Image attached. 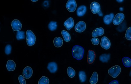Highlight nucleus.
<instances>
[{
    "label": "nucleus",
    "instance_id": "obj_26",
    "mask_svg": "<svg viewBox=\"0 0 131 84\" xmlns=\"http://www.w3.org/2000/svg\"><path fill=\"white\" fill-rule=\"evenodd\" d=\"M67 72L68 76L71 78H73L75 76V71L72 68L70 67H68Z\"/></svg>",
    "mask_w": 131,
    "mask_h": 84
},
{
    "label": "nucleus",
    "instance_id": "obj_35",
    "mask_svg": "<svg viewBox=\"0 0 131 84\" xmlns=\"http://www.w3.org/2000/svg\"><path fill=\"white\" fill-rule=\"evenodd\" d=\"M117 1L119 2H122L123 1V0H116Z\"/></svg>",
    "mask_w": 131,
    "mask_h": 84
},
{
    "label": "nucleus",
    "instance_id": "obj_18",
    "mask_svg": "<svg viewBox=\"0 0 131 84\" xmlns=\"http://www.w3.org/2000/svg\"><path fill=\"white\" fill-rule=\"evenodd\" d=\"M53 43L55 47H59L62 45L63 44V40L60 37H55L53 40Z\"/></svg>",
    "mask_w": 131,
    "mask_h": 84
},
{
    "label": "nucleus",
    "instance_id": "obj_32",
    "mask_svg": "<svg viewBox=\"0 0 131 84\" xmlns=\"http://www.w3.org/2000/svg\"><path fill=\"white\" fill-rule=\"evenodd\" d=\"M109 84H119V83H118V82L116 81V80H114L113 81L110 82Z\"/></svg>",
    "mask_w": 131,
    "mask_h": 84
},
{
    "label": "nucleus",
    "instance_id": "obj_36",
    "mask_svg": "<svg viewBox=\"0 0 131 84\" xmlns=\"http://www.w3.org/2000/svg\"><path fill=\"white\" fill-rule=\"evenodd\" d=\"M119 10L121 11H122L123 10V8L122 7H121L120 8Z\"/></svg>",
    "mask_w": 131,
    "mask_h": 84
},
{
    "label": "nucleus",
    "instance_id": "obj_14",
    "mask_svg": "<svg viewBox=\"0 0 131 84\" xmlns=\"http://www.w3.org/2000/svg\"><path fill=\"white\" fill-rule=\"evenodd\" d=\"M74 24L73 19L72 18L70 17L64 22V25L67 29L69 30L73 27Z\"/></svg>",
    "mask_w": 131,
    "mask_h": 84
},
{
    "label": "nucleus",
    "instance_id": "obj_16",
    "mask_svg": "<svg viewBox=\"0 0 131 84\" xmlns=\"http://www.w3.org/2000/svg\"><path fill=\"white\" fill-rule=\"evenodd\" d=\"M114 17V15L112 13L105 15L103 18L104 23L107 25L109 24L112 22Z\"/></svg>",
    "mask_w": 131,
    "mask_h": 84
},
{
    "label": "nucleus",
    "instance_id": "obj_15",
    "mask_svg": "<svg viewBox=\"0 0 131 84\" xmlns=\"http://www.w3.org/2000/svg\"><path fill=\"white\" fill-rule=\"evenodd\" d=\"M16 64L14 61L11 60H8L6 65L7 70L10 71H13L15 68Z\"/></svg>",
    "mask_w": 131,
    "mask_h": 84
},
{
    "label": "nucleus",
    "instance_id": "obj_33",
    "mask_svg": "<svg viewBox=\"0 0 131 84\" xmlns=\"http://www.w3.org/2000/svg\"><path fill=\"white\" fill-rule=\"evenodd\" d=\"M48 2L47 1H45L44 2V6H48Z\"/></svg>",
    "mask_w": 131,
    "mask_h": 84
},
{
    "label": "nucleus",
    "instance_id": "obj_22",
    "mask_svg": "<svg viewBox=\"0 0 131 84\" xmlns=\"http://www.w3.org/2000/svg\"><path fill=\"white\" fill-rule=\"evenodd\" d=\"M61 33L64 40L65 42H68L71 39L70 35L67 31L65 30H63L62 31Z\"/></svg>",
    "mask_w": 131,
    "mask_h": 84
},
{
    "label": "nucleus",
    "instance_id": "obj_2",
    "mask_svg": "<svg viewBox=\"0 0 131 84\" xmlns=\"http://www.w3.org/2000/svg\"><path fill=\"white\" fill-rule=\"evenodd\" d=\"M26 42L27 45L29 46L34 45L35 42L36 37L34 34L31 30H28L26 32Z\"/></svg>",
    "mask_w": 131,
    "mask_h": 84
},
{
    "label": "nucleus",
    "instance_id": "obj_27",
    "mask_svg": "<svg viewBox=\"0 0 131 84\" xmlns=\"http://www.w3.org/2000/svg\"><path fill=\"white\" fill-rule=\"evenodd\" d=\"M16 37L17 39L18 40L24 39L25 38V32L23 31H17Z\"/></svg>",
    "mask_w": 131,
    "mask_h": 84
},
{
    "label": "nucleus",
    "instance_id": "obj_17",
    "mask_svg": "<svg viewBox=\"0 0 131 84\" xmlns=\"http://www.w3.org/2000/svg\"><path fill=\"white\" fill-rule=\"evenodd\" d=\"M86 7L84 5H82L79 6L77 11V15L79 17L83 16L85 13L86 11Z\"/></svg>",
    "mask_w": 131,
    "mask_h": 84
},
{
    "label": "nucleus",
    "instance_id": "obj_20",
    "mask_svg": "<svg viewBox=\"0 0 131 84\" xmlns=\"http://www.w3.org/2000/svg\"><path fill=\"white\" fill-rule=\"evenodd\" d=\"M124 65L127 67H129L131 66V60L128 57H124L122 60Z\"/></svg>",
    "mask_w": 131,
    "mask_h": 84
},
{
    "label": "nucleus",
    "instance_id": "obj_4",
    "mask_svg": "<svg viewBox=\"0 0 131 84\" xmlns=\"http://www.w3.org/2000/svg\"><path fill=\"white\" fill-rule=\"evenodd\" d=\"M124 18V15L123 13H117L113 18V24L115 25H119L123 21Z\"/></svg>",
    "mask_w": 131,
    "mask_h": 84
},
{
    "label": "nucleus",
    "instance_id": "obj_9",
    "mask_svg": "<svg viewBox=\"0 0 131 84\" xmlns=\"http://www.w3.org/2000/svg\"><path fill=\"white\" fill-rule=\"evenodd\" d=\"M90 8L92 12L94 14H96L100 11V5L97 2H92L91 3Z\"/></svg>",
    "mask_w": 131,
    "mask_h": 84
},
{
    "label": "nucleus",
    "instance_id": "obj_37",
    "mask_svg": "<svg viewBox=\"0 0 131 84\" xmlns=\"http://www.w3.org/2000/svg\"><path fill=\"white\" fill-rule=\"evenodd\" d=\"M31 0V1H32V2H36V1H37L38 0Z\"/></svg>",
    "mask_w": 131,
    "mask_h": 84
},
{
    "label": "nucleus",
    "instance_id": "obj_11",
    "mask_svg": "<svg viewBox=\"0 0 131 84\" xmlns=\"http://www.w3.org/2000/svg\"><path fill=\"white\" fill-rule=\"evenodd\" d=\"M33 72L32 69L31 67L28 66H26L23 70V76L25 78H29L31 77Z\"/></svg>",
    "mask_w": 131,
    "mask_h": 84
},
{
    "label": "nucleus",
    "instance_id": "obj_28",
    "mask_svg": "<svg viewBox=\"0 0 131 84\" xmlns=\"http://www.w3.org/2000/svg\"><path fill=\"white\" fill-rule=\"evenodd\" d=\"M131 27H129L126 30L125 36L126 39L129 40H131Z\"/></svg>",
    "mask_w": 131,
    "mask_h": 84
},
{
    "label": "nucleus",
    "instance_id": "obj_34",
    "mask_svg": "<svg viewBox=\"0 0 131 84\" xmlns=\"http://www.w3.org/2000/svg\"><path fill=\"white\" fill-rule=\"evenodd\" d=\"M98 14L99 16H103V14L101 11H100L98 13Z\"/></svg>",
    "mask_w": 131,
    "mask_h": 84
},
{
    "label": "nucleus",
    "instance_id": "obj_30",
    "mask_svg": "<svg viewBox=\"0 0 131 84\" xmlns=\"http://www.w3.org/2000/svg\"><path fill=\"white\" fill-rule=\"evenodd\" d=\"M18 80L20 84H26V81L24 78V76L20 75L18 77Z\"/></svg>",
    "mask_w": 131,
    "mask_h": 84
},
{
    "label": "nucleus",
    "instance_id": "obj_1",
    "mask_svg": "<svg viewBox=\"0 0 131 84\" xmlns=\"http://www.w3.org/2000/svg\"><path fill=\"white\" fill-rule=\"evenodd\" d=\"M84 51V49L82 46L76 45L73 47L72 52L74 58L79 60L83 58Z\"/></svg>",
    "mask_w": 131,
    "mask_h": 84
},
{
    "label": "nucleus",
    "instance_id": "obj_29",
    "mask_svg": "<svg viewBox=\"0 0 131 84\" xmlns=\"http://www.w3.org/2000/svg\"><path fill=\"white\" fill-rule=\"evenodd\" d=\"M12 47L11 45L10 44L7 45L5 47V52L7 55L10 54L11 52Z\"/></svg>",
    "mask_w": 131,
    "mask_h": 84
},
{
    "label": "nucleus",
    "instance_id": "obj_8",
    "mask_svg": "<svg viewBox=\"0 0 131 84\" xmlns=\"http://www.w3.org/2000/svg\"><path fill=\"white\" fill-rule=\"evenodd\" d=\"M11 26L13 31H17L21 30L22 25L21 23L19 20L14 19L12 22Z\"/></svg>",
    "mask_w": 131,
    "mask_h": 84
},
{
    "label": "nucleus",
    "instance_id": "obj_10",
    "mask_svg": "<svg viewBox=\"0 0 131 84\" xmlns=\"http://www.w3.org/2000/svg\"><path fill=\"white\" fill-rule=\"evenodd\" d=\"M96 55L95 52L93 50H89L88 51L87 61L89 64L92 63L94 62Z\"/></svg>",
    "mask_w": 131,
    "mask_h": 84
},
{
    "label": "nucleus",
    "instance_id": "obj_24",
    "mask_svg": "<svg viewBox=\"0 0 131 84\" xmlns=\"http://www.w3.org/2000/svg\"><path fill=\"white\" fill-rule=\"evenodd\" d=\"M48 27L49 29L51 31H54L57 28V22L54 21H51L49 23Z\"/></svg>",
    "mask_w": 131,
    "mask_h": 84
},
{
    "label": "nucleus",
    "instance_id": "obj_23",
    "mask_svg": "<svg viewBox=\"0 0 131 84\" xmlns=\"http://www.w3.org/2000/svg\"><path fill=\"white\" fill-rule=\"evenodd\" d=\"M79 80L81 83L84 82L86 78V75L85 72L83 71H80L79 73Z\"/></svg>",
    "mask_w": 131,
    "mask_h": 84
},
{
    "label": "nucleus",
    "instance_id": "obj_31",
    "mask_svg": "<svg viewBox=\"0 0 131 84\" xmlns=\"http://www.w3.org/2000/svg\"><path fill=\"white\" fill-rule=\"evenodd\" d=\"M99 39L96 38L94 37L91 39V42L92 43L95 45H98L99 42Z\"/></svg>",
    "mask_w": 131,
    "mask_h": 84
},
{
    "label": "nucleus",
    "instance_id": "obj_6",
    "mask_svg": "<svg viewBox=\"0 0 131 84\" xmlns=\"http://www.w3.org/2000/svg\"><path fill=\"white\" fill-rule=\"evenodd\" d=\"M100 45L103 48L107 50L110 48L111 46V43L109 39L107 38L104 36L101 39Z\"/></svg>",
    "mask_w": 131,
    "mask_h": 84
},
{
    "label": "nucleus",
    "instance_id": "obj_5",
    "mask_svg": "<svg viewBox=\"0 0 131 84\" xmlns=\"http://www.w3.org/2000/svg\"><path fill=\"white\" fill-rule=\"evenodd\" d=\"M77 6V3L75 0H68L66 5L67 9L70 12L75 11L76 9Z\"/></svg>",
    "mask_w": 131,
    "mask_h": 84
},
{
    "label": "nucleus",
    "instance_id": "obj_21",
    "mask_svg": "<svg viewBox=\"0 0 131 84\" xmlns=\"http://www.w3.org/2000/svg\"><path fill=\"white\" fill-rule=\"evenodd\" d=\"M110 58V54H105L101 55L99 57L100 60L103 63H106L109 60Z\"/></svg>",
    "mask_w": 131,
    "mask_h": 84
},
{
    "label": "nucleus",
    "instance_id": "obj_25",
    "mask_svg": "<svg viewBox=\"0 0 131 84\" xmlns=\"http://www.w3.org/2000/svg\"><path fill=\"white\" fill-rule=\"evenodd\" d=\"M49 83V79L45 76L41 77L38 82V84H48Z\"/></svg>",
    "mask_w": 131,
    "mask_h": 84
},
{
    "label": "nucleus",
    "instance_id": "obj_7",
    "mask_svg": "<svg viewBox=\"0 0 131 84\" xmlns=\"http://www.w3.org/2000/svg\"><path fill=\"white\" fill-rule=\"evenodd\" d=\"M86 25L83 21H80L78 22L75 27V31L78 32H82L85 29Z\"/></svg>",
    "mask_w": 131,
    "mask_h": 84
},
{
    "label": "nucleus",
    "instance_id": "obj_13",
    "mask_svg": "<svg viewBox=\"0 0 131 84\" xmlns=\"http://www.w3.org/2000/svg\"><path fill=\"white\" fill-rule=\"evenodd\" d=\"M104 32V30L103 28L102 27L96 28L93 31L92 35L93 37H96L103 35Z\"/></svg>",
    "mask_w": 131,
    "mask_h": 84
},
{
    "label": "nucleus",
    "instance_id": "obj_19",
    "mask_svg": "<svg viewBox=\"0 0 131 84\" xmlns=\"http://www.w3.org/2000/svg\"><path fill=\"white\" fill-rule=\"evenodd\" d=\"M98 75L97 72H94L93 73L89 80V82L91 84H96L98 82Z\"/></svg>",
    "mask_w": 131,
    "mask_h": 84
},
{
    "label": "nucleus",
    "instance_id": "obj_3",
    "mask_svg": "<svg viewBox=\"0 0 131 84\" xmlns=\"http://www.w3.org/2000/svg\"><path fill=\"white\" fill-rule=\"evenodd\" d=\"M121 68L119 65H115L110 68L108 70L109 74L113 78L117 77L120 73Z\"/></svg>",
    "mask_w": 131,
    "mask_h": 84
},
{
    "label": "nucleus",
    "instance_id": "obj_12",
    "mask_svg": "<svg viewBox=\"0 0 131 84\" xmlns=\"http://www.w3.org/2000/svg\"><path fill=\"white\" fill-rule=\"evenodd\" d=\"M47 68L51 73H54L57 70V65L56 63L54 62H50L48 63Z\"/></svg>",
    "mask_w": 131,
    "mask_h": 84
}]
</instances>
